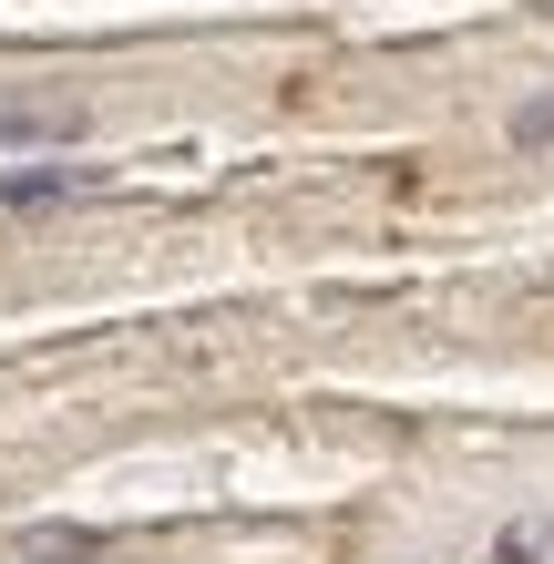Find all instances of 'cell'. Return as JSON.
<instances>
[{
    "label": "cell",
    "instance_id": "cell-3",
    "mask_svg": "<svg viewBox=\"0 0 554 564\" xmlns=\"http://www.w3.org/2000/svg\"><path fill=\"white\" fill-rule=\"evenodd\" d=\"M21 554H31V564H93V554H104V534H93V523H31Z\"/></svg>",
    "mask_w": 554,
    "mask_h": 564
},
{
    "label": "cell",
    "instance_id": "cell-1",
    "mask_svg": "<svg viewBox=\"0 0 554 564\" xmlns=\"http://www.w3.org/2000/svg\"><path fill=\"white\" fill-rule=\"evenodd\" d=\"M31 144H83V104H62V93H0V154H31Z\"/></svg>",
    "mask_w": 554,
    "mask_h": 564
},
{
    "label": "cell",
    "instance_id": "cell-5",
    "mask_svg": "<svg viewBox=\"0 0 554 564\" xmlns=\"http://www.w3.org/2000/svg\"><path fill=\"white\" fill-rule=\"evenodd\" d=\"M513 144H524V154H554V93H534V104L513 113Z\"/></svg>",
    "mask_w": 554,
    "mask_h": 564
},
{
    "label": "cell",
    "instance_id": "cell-2",
    "mask_svg": "<svg viewBox=\"0 0 554 564\" xmlns=\"http://www.w3.org/2000/svg\"><path fill=\"white\" fill-rule=\"evenodd\" d=\"M62 195H93L83 164H21V175H0V206H62Z\"/></svg>",
    "mask_w": 554,
    "mask_h": 564
},
{
    "label": "cell",
    "instance_id": "cell-4",
    "mask_svg": "<svg viewBox=\"0 0 554 564\" xmlns=\"http://www.w3.org/2000/svg\"><path fill=\"white\" fill-rule=\"evenodd\" d=\"M493 564H554V513H513L493 534Z\"/></svg>",
    "mask_w": 554,
    "mask_h": 564
}]
</instances>
